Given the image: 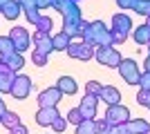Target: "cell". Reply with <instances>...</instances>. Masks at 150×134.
I'll use <instances>...</instances> for the list:
<instances>
[{"instance_id":"cell-25","label":"cell","mask_w":150,"mask_h":134,"mask_svg":"<svg viewBox=\"0 0 150 134\" xmlns=\"http://www.w3.org/2000/svg\"><path fill=\"white\" fill-rule=\"evenodd\" d=\"M65 119H67V123H72V125H79L81 121H85V119L81 116V109H79V107H72V109L67 112V116H65Z\"/></svg>"},{"instance_id":"cell-19","label":"cell","mask_w":150,"mask_h":134,"mask_svg":"<svg viewBox=\"0 0 150 134\" xmlns=\"http://www.w3.org/2000/svg\"><path fill=\"white\" fill-rule=\"evenodd\" d=\"M125 128H128V134H144L148 130V123L144 119H130L125 123Z\"/></svg>"},{"instance_id":"cell-39","label":"cell","mask_w":150,"mask_h":134,"mask_svg":"<svg viewBox=\"0 0 150 134\" xmlns=\"http://www.w3.org/2000/svg\"><path fill=\"white\" fill-rule=\"evenodd\" d=\"M0 107H5V101H2V98H0Z\"/></svg>"},{"instance_id":"cell-6","label":"cell","mask_w":150,"mask_h":134,"mask_svg":"<svg viewBox=\"0 0 150 134\" xmlns=\"http://www.w3.org/2000/svg\"><path fill=\"white\" fill-rule=\"evenodd\" d=\"M9 38H11L16 51H25L27 47H29V40H31L25 27H13L11 32H9Z\"/></svg>"},{"instance_id":"cell-11","label":"cell","mask_w":150,"mask_h":134,"mask_svg":"<svg viewBox=\"0 0 150 134\" xmlns=\"http://www.w3.org/2000/svg\"><path fill=\"white\" fill-rule=\"evenodd\" d=\"M96 103H99V96L85 94V98H81L79 109H81V116H83V119H94V116H96Z\"/></svg>"},{"instance_id":"cell-40","label":"cell","mask_w":150,"mask_h":134,"mask_svg":"<svg viewBox=\"0 0 150 134\" xmlns=\"http://www.w3.org/2000/svg\"><path fill=\"white\" fill-rule=\"evenodd\" d=\"M5 2H9V0H0V7H2V5H5Z\"/></svg>"},{"instance_id":"cell-9","label":"cell","mask_w":150,"mask_h":134,"mask_svg":"<svg viewBox=\"0 0 150 134\" xmlns=\"http://www.w3.org/2000/svg\"><path fill=\"white\" fill-rule=\"evenodd\" d=\"M58 116H61V114H58V109H56V107H40V109L36 112V116H34V119H36L38 125H43V128H50V125L56 121Z\"/></svg>"},{"instance_id":"cell-22","label":"cell","mask_w":150,"mask_h":134,"mask_svg":"<svg viewBox=\"0 0 150 134\" xmlns=\"http://www.w3.org/2000/svg\"><path fill=\"white\" fill-rule=\"evenodd\" d=\"M0 123H2L7 130H11V128H16V125H20V119H18L16 112H5L2 119H0Z\"/></svg>"},{"instance_id":"cell-10","label":"cell","mask_w":150,"mask_h":134,"mask_svg":"<svg viewBox=\"0 0 150 134\" xmlns=\"http://www.w3.org/2000/svg\"><path fill=\"white\" fill-rule=\"evenodd\" d=\"M34 43H36V49H34V51H38V54L50 56L52 51H54V45H52V36H50V34L36 32V34H34Z\"/></svg>"},{"instance_id":"cell-5","label":"cell","mask_w":150,"mask_h":134,"mask_svg":"<svg viewBox=\"0 0 150 134\" xmlns=\"http://www.w3.org/2000/svg\"><path fill=\"white\" fill-rule=\"evenodd\" d=\"M130 112H128V107H123V105H110L105 112V121L110 123V125H123V123H128L130 119Z\"/></svg>"},{"instance_id":"cell-20","label":"cell","mask_w":150,"mask_h":134,"mask_svg":"<svg viewBox=\"0 0 150 134\" xmlns=\"http://www.w3.org/2000/svg\"><path fill=\"white\" fill-rule=\"evenodd\" d=\"M76 134H99V130H96V121H94V119H85V121H81L79 125H76Z\"/></svg>"},{"instance_id":"cell-32","label":"cell","mask_w":150,"mask_h":134,"mask_svg":"<svg viewBox=\"0 0 150 134\" xmlns=\"http://www.w3.org/2000/svg\"><path fill=\"white\" fill-rule=\"evenodd\" d=\"M117 5H119L121 9H137L139 0H117Z\"/></svg>"},{"instance_id":"cell-41","label":"cell","mask_w":150,"mask_h":134,"mask_svg":"<svg viewBox=\"0 0 150 134\" xmlns=\"http://www.w3.org/2000/svg\"><path fill=\"white\" fill-rule=\"evenodd\" d=\"M144 134H150V125H148V130H146V132H144Z\"/></svg>"},{"instance_id":"cell-18","label":"cell","mask_w":150,"mask_h":134,"mask_svg":"<svg viewBox=\"0 0 150 134\" xmlns=\"http://www.w3.org/2000/svg\"><path fill=\"white\" fill-rule=\"evenodd\" d=\"M20 11H23V9H20V5L16 0H9V2L2 5V16H5L7 20H16L20 16Z\"/></svg>"},{"instance_id":"cell-43","label":"cell","mask_w":150,"mask_h":134,"mask_svg":"<svg viewBox=\"0 0 150 134\" xmlns=\"http://www.w3.org/2000/svg\"><path fill=\"white\" fill-rule=\"evenodd\" d=\"M146 47H148V51H150V43H148V45H146Z\"/></svg>"},{"instance_id":"cell-17","label":"cell","mask_w":150,"mask_h":134,"mask_svg":"<svg viewBox=\"0 0 150 134\" xmlns=\"http://www.w3.org/2000/svg\"><path fill=\"white\" fill-rule=\"evenodd\" d=\"M52 45H54V51H67V47L72 45V38H69L65 32L54 34V36H52Z\"/></svg>"},{"instance_id":"cell-8","label":"cell","mask_w":150,"mask_h":134,"mask_svg":"<svg viewBox=\"0 0 150 134\" xmlns=\"http://www.w3.org/2000/svg\"><path fill=\"white\" fill-rule=\"evenodd\" d=\"M61 92H58V87H50L45 89V92H40V96H38V105L40 107H56L58 101H61Z\"/></svg>"},{"instance_id":"cell-7","label":"cell","mask_w":150,"mask_h":134,"mask_svg":"<svg viewBox=\"0 0 150 134\" xmlns=\"http://www.w3.org/2000/svg\"><path fill=\"white\" fill-rule=\"evenodd\" d=\"M67 54L72 58H81V60H90V58L94 56V47L92 45H88L85 40L83 43H72L67 47Z\"/></svg>"},{"instance_id":"cell-3","label":"cell","mask_w":150,"mask_h":134,"mask_svg":"<svg viewBox=\"0 0 150 134\" xmlns=\"http://www.w3.org/2000/svg\"><path fill=\"white\" fill-rule=\"evenodd\" d=\"M119 74L123 76L125 83H130V85H139L141 72H139L137 63H134L132 58H125V60H121V65H119Z\"/></svg>"},{"instance_id":"cell-15","label":"cell","mask_w":150,"mask_h":134,"mask_svg":"<svg viewBox=\"0 0 150 134\" xmlns=\"http://www.w3.org/2000/svg\"><path fill=\"white\" fill-rule=\"evenodd\" d=\"M13 78H16V72H11L9 67H5V65L0 63V94H2V92H9V89H11Z\"/></svg>"},{"instance_id":"cell-16","label":"cell","mask_w":150,"mask_h":134,"mask_svg":"<svg viewBox=\"0 0 150 134\" xmlns=\"http://www.w3.org/2000/svg\"><path fill=\"white\" fill-rule=\"evenodd\" d=\"M56 87L61 94H76V89H79V85H76V81L72 76H61L56 81Z\"/></svg>"},{"instance_id":"cell-35","label":"cell","mask_w":150,"mask_h":134,"mask_svg":"<svg viewBox=\"0 0 150 134\" xmlns=\"http://www.w3.org/2000/svg\"><path fill=\"white\" fill-rule=\"evenodd\" d=\"M9 132H11V134H29V132H27V128L23 125V123H20V125H16V128H11Z\"/></svg>"},{"instance_id":"cell-42","label":"cell","mask_w":150,"mask_h":134,"mask_svg":"<svg viewBox=\"0 0 150 134\" xmlns=\"http://www.w3.org/2000/svg\"><path fill=\"white\" fill-rule=\"evenodd\" d=\"M146 25H148V27H150V16H148V22H146Z\"/></svg>"},{"instance_id":"cell-4","label":"cell","mask_w":150,"mask_h":134,"mask_svg":"<svg viewBox=\"0 0 150 134\" xmlns=\"http://www.w3.org/2000/svg\"><path fill=\"white\" fill-rule=\"evenodd\" d=\"M29 89H31V78L29 76H23V74H16V78H13V83H11V89H9V94H11L13 98L23 101V98H27Z\"/></svg>"},{"instance_id":"cell-24","label":"cell","mask_w":150,"mask_h":134,"mask_svg":"<svg viewBox=\"0 0 150 134\" xmlns=\"http://www.w3.org/2000/svg\"><path fill=\"white\" fill-rule=\"evenodd\" d=\"M36 27H38V32H40V34H50L52 32V18H50V16H40L38 22H36Z\"/></svg>"},{"instance_id":"cell-12","label":"cell","mask_w":150,"mask_h":134,"mask_svg":"<svg viewBox=\"0 0 150 134\" xmlns=\"http://www.w3.org/2000/svg\"><path fill=\"white\" fill-rule=\"evenodd\" d=\"M130 27H132L130 16H125V13H114L112 16V27H110L112 32H119V34H123V36H128Z\"/></svg>"},{"instance_id":"cell-13","label":"cell","mask_w":150,"mask_h":134,"mask_svg":"<svg viewBox=\"0 0 150 134\" xmlns=\"http://www.w3.org/2000/svg\"><path fill=\"white\" fill-rule=\"evenodd\" d=\"M99 98L108 103V107H110V105H119L121 103V92L117 87H112V85H108V87H101Z\"/></svg>"},{"instance_id":"cell-14","label":"cell","mask_w":150,"mask_h":134,"mask_svg":"<svg viewBox=\"0 0 150 134\" xmlns=\"http://www.w3.org/2000/svg\"><path fill=\"white\" fill-rule=\"evenodd\" d=\"M2 58V65L9 67L11 72H18L23 65H25V58L20 56V51H11V54H7V56H0Z\"/></svg>"},{"instance_id":"cell-31","label":"cell","mask_w":150,"mask_h":134,"mask_svg":"<svg viewBox=\"0 0 150 134\" xmlns=\"http://www.w3.org/2000/svg\"><path fill=\"white\" fill-rule=\"evenodd\" d=\"M25 16H27V20H29L31 25H36V22H38V18H40V13H38V9H36V7H34V9H27V11H25Z\"/></svg>"},{"instance_id":"cell-44","label":"cell","mask_w":150,"mask_h":134,"mask_svg":"<svg viewBox=\"0 0 150 134\" xmlns=\"http://www.w3.org/2000/svg\"><path fill=\"white\" fill-rule=\"evenodd\" d=\"M148 107H150V103H148Z\"/></svg>"},{"instance_id":"cell-30","label":"cell","mask_w":150,"mask_h":134,"mask_svg":"<svg viewBox=\"0 0 150 134\" xmlns=\"http://www.w3.org/2000/svg\"><path fill=\"white\" fill-rule=\"evenodd\" d=\"M50 128H54V130H56V132H63V130L67 128V119H65V116H58V119H56V121H54V123H52Z\"/></svg>"},{"instance_id":"cell-33","label":"cell","mask_w":150,"mask_h":134,"mask_svg":"<svg viewBox=\"0 0 150 134\" xmlns=\"http://www.w3.org/2000/svg\"><path fill=\"white\" fill-rule=\"evenodd\" d=\"M139 85H141V89H148V92H150V72H144V74H141Z\"/></svg>"},{"instance_id":"cell-21","label":"cell","mask_w":150,"mask_h":134,"mask_svg":"<svg viewBox=\"0 0 150 134\" xmlns=\"http://www.w3.org/2000/svg\"><path fill=\"white\" fill-rule=\"evenodd\" d=\"M134 40H137V45H148L150 43V27L148 25L137 27V32H134Z\"/></svg>"},{"instance_id":"cell-29","label":"cell","mask_w":150,"mask_h":134,"mask_svg":"<svg viewBox=\"0 0 150 134\" xmlns=\"http://www.w3.org/2000/svg\"><path fill=\"white\" fill-rule=\"evenodd\" d=\"M31 60H34V65H38V67H45V65H47V56H45V54H38V51L31 54Z\"/></svg>"},{"instance_id":"cell-38","label":"cell","mask_w":150,"mask_h":134,"mask_svg":"<svg viewBox=\"0 0 150 134\" xmlns=\"http://www.w3.org/2000/svg\"><path fill=\"white\" fill-rule=\"evenodd\" d=\"M7 112V107H0V119H2V114Z\"/></svg>"},{"instance_id":"cell-26","label":"cell","mask_w":150,"mask_h":134,"mask_svg":"<svg viewBox=\"0 0 150 134\" xmlns=\"http://www.w3.org/2000/svg\"><path fill=\"white\" fill-rule=\"evenodd\" d=\"M101 87H103V85H99L96 81H88V85H85V92H88L90 96H99V94H101Z\"/></svg>"},{"instance_id":"cell-1","label":"cell","mask_w":150,"mask_h":134,"mask_svg":"<svg viewBox=\"0 0 150 134\" xmlns=\"http://www.w3.org/2000/svg\"><path fill=\"white\" fill-rule=\"evenodd\" d=\"M83 38H85V43H88V45H92V47H94V45H99V47H103V45H112L110 29H108L101 20L88 25V29L83 32Z\"/></svg>"},{"instance_id":"cell-23","label":"cell","mask_w":150,"mask_h":134,"mask_svg":"<svg viewBox=\"0 0 150 134\" xmlns=\"http://www.w3.org/2000/svg\"><path fill=\"white\" fill-rule=\"evenodd\" d=\"M11 51H16L11 38H9V36H0V56H7V54H11Z\"/></svg>"},{"instance_id":"cell-34","label":"cell","mask_w":150,"mask_h":134,"mask_svg":"<svg viewBox=\"0 0 150 134\" xmlns=\"http://www.w3.org/2000/svg\"><path fill=\"white\" fill-rule=\"evenodd\" d=\"M16 2H18L20 5V9H34V7H36V0H16Z\"/></svg>"},{"instance_id":"cell-27","label":"cell","mask_w":150,"mask_h":134,"mask_svg":"<svg viewBox=\"0 0 150 134\" xmlns=\"http://www.w3.org/2000/svg\"><path fill=\"white\" fill-rule=\"evenodd\" d=\"M134 11L148 18V16H150V0H139V5H137V9H134Z\"/></svg>"},{"instance_id":"cell-2","label":"cell","mask_w":150,"mask_h":134,"mask_svg":"<svg viewBox=\"0 0 150 134\" xmlns=\"http://www.w3.org/2000/svg\"><path fill=\"white\" fill-rule=\"evenodd\" d=\"M94 56H96V60H99L101 65H105V67H119L121 65V54L117 49H114L112 45H103V47H99V49L94 51Z\"/></svg>"},{"instance_id":"cell-37","label":"cell","mask_w":150,"mask_h":134,"mask_svg":"<svg viewBox=\"0 0 150 134\" xmlns=\"http://www.w3.org/2000/svg\"><path fill=\"white\" fill-rule=\"evenodd\" d=\"M146 72H150V56H148V60H146Z\"/></svg>"},{"instance_id":"cell-36","label":"cell","mask_w":150,"mask_h":134,"mask_svg":"<svg viewBox=\"0 0 150 134\" xmlns=\"http://www.w3.org/2000/svg\"><path fill=\"white\" fill-rule=\"evenodd\" d=\"M50 5H54V0H36V9H45Z\"/></svg>"},{"instance_id":"cell-28","label":"cell","mask_w":150,"mask_h":134,"mask_svg":"<svg viewBox=\"0 0 150 134\" xmlns=\"http://www.w3.org/2000/svg\"><path fill=\"white\" fill-rule=\"evenodd\" d=\"M137 103H139V105H146V107H148V103H150V92H148V89H139Z\"/></svg>"}]
</instances>
